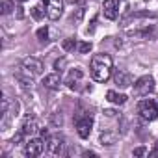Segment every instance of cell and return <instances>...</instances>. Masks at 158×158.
I'll list each match as a JSON object with an SVG mask.
<instances>
[{"label":"cell","instance_id":"cell-1","mask_svg":"<svg viewBox=\"0 0 158 158\" xmlns=\"http://www.w3.org/2000/svg\"><path fill=\"white\" fill-rule=\"evenodd\" d=\"M91 76L95 82H106L108 78L112 76V71H114V61L108 54H95L91 58Z\"/></svg>","mask_w":158,"mask_h":158},{"label":"cell","instance_id":"cell-2","mask_svg":"<svg viewBox=\"0 0 158 158\" xmlns=\"http://www.w3.org/2000/svg\"><path fill=\"white\" fill-rule=\"evenodd\" d=\"M138 114L145 121H154L158 117V102L156 101H151V99L141 101L139 106H138Z\"/></svg>","mask_w":158,"mask_h":158},{"label":"cell","instance_id":"cell-3","mask_svg":"<svg viewBox=\"0 0 158 158\" xmlns=\"http://www.w3.org/2000/svg\"><path fill=\"white\" fill-rule=\"evenodd\" d=\"M45 147H47V141L43 138H32L24 145V154L30 156V158H35V156H39L45 151Z\"/></svg>","mask_w":158,"mask_h":158},{"label":"cell","instance_id":"cell-4","mask_svg":"<svg viewBox=\"0 0 158 158\" xmlns=\"http://www.w3.org/2000/svg\"><path fill=\"white\" fill-rule=\"evenodd\" d=\"M152 89H154V78H152L151 74L139 76L138 80L134 82V91H136L138 95H149Z\"/></svg>","mask_w":158,"mask_h":158},{"label":"cell","instance_id":"cell-5","mask_svg":"<svg viewBox=\"0 0 158 158\" xmlns=\"http://www.w3.org/2000/svg\"><path fill=\"white\" fill-rule=\"evenodd\" d=\"M23 73L28 74L30 78L41 74V73H43V61L37 60V58H26V60L23 61Z\"/></svg>","mask_w":158,"mask_h":158},{"label":"cell","instance_id":"cell-6","mask_svg":"<svg viewBox=\"0 0 158 158\" xmlns=\"http://www.w3.org/2000/svg\"><path fill=\"white\" fill-rule=\"evenodd\" d=\"M47 6V17L50 21H58L63 13V0H43Z\"/></svg>","mask_w":158,"mask_h":158},{"label":"cell","instance_id":"cell-7","mask_svg":"<svg viewBox=\"0 0 158 158\" xmlns=\"http://www.w3.org/2000/svg\"><path fill=\"white\" fill-rule=\"evenodd\" d=\"M91 128H93V117L91 115H84V117H80L76 121V132H78V136H80L82 139L89 138Z\"/></svg>","mask_w":158,"mask_h":158},{"label":"cell","instance_id":"cell-8","mask_svg":"<svg viewBox=\"0 0 158 158\" xmlns=\"http://www.w3.org/2000/svg\"><path fill=\"white\" fill-rule=\"evenodd\" d=\"M102 13L106 19L114 21L117 19L119 15V0H104V4H102Z\"/></svg>","mask_w":158,"mask_h":158},{"label":"cell","instance_id":"cell-9","mask_svg":"<svg viewBox=\"0 0 158 158\" xmlns=\"http://www.w3.org/2000/svg\"><path fill=\"white\" fill-rule=\"evenodd\" d=\"M63 138L61 136H48V139H47V151L50 152V154H61L63 152Z\"/></svg>","mask_w":158,"mask_h":158},{"label":"cell","instance_id":"cell-10","mask_svg":"<svg viewBox=\"0 0 158 158\" xmlns=\"http://www.w3.org/2000/svg\"><path fill=\"white\" fill-rule=\"evenodd\" d=\"M114 80H115V84L119 86V88H128L130 84H132V74L128 73V71H125V69H117L115 73H114Z\"/></svg>","mask_w":158,"mask_h":158},{"label":"cell","instance_id":"cell-11","mask_svg":"<svg viewBox=\"0 0 158 158\" xmlns=\"http://www.w3.org/2000/svg\"><path fill=\"white\" fill-rule=\"evenodd\" d=\"M60 84H61V76H60L58 73L47 74V76L43 78V86H45V88H48V89H58V88H60Z\"/></svg>","mask_w":158,"mask_h":158},{"label":"cell","instance_id":"cell-12","mask_svg":"<svg viewBox=\"0 0 158 158\" xmlns=\"http://www.w3.org/2000/svg\"><path fill=\"white\" fill-rule=\"evenodd\" d=\"M106 99L112 102V104H125L127 102V95H123V93H117V91H114V89H110L108 93H106Z\"/></svg>","mask_w":158,"mask_h":158},{"label":"cell","instance_id":"cell-13","mask_svg":"<svg viewBox=\"0 0 158 158\" xmlns=\"http://www.w3.org/2000/svg\"><path fill=\"white\" fill-rule=\"evenodd\" d=\"M84 76V73L80 71V69H73L71 73H69V76H67V86L71 88V89H74V86H76V82L80 80V78Z\"/></svg>","mask_w":158,"mask_h":158},{"label":"cell","instance_id":"cell-14","mask_svg":"<svg viewBox=\"0 0 158 158\" xmlns=\"http://www.w3.org/2000/svg\"><path fill=\"white\" fill-rule=\"evenodd\" d=\"M35 130H37V123H35V119H34V117H26L24 123H23V132H24L26 136H30V134H34Z\"/></svg>","mask_w":158,"mask_h":158},{"label":"cell","instance_id":"cell-15","mask_svg":"<svg viewBox=\"0 0 158 158\" xmlns=\"http://www.w3.org/2000/svg\"><path fill=\"white\" fill-rule=\"evenodd\" d=\"M45 15H47V6H45V4H39V6L32 8V17H34L35 21L45 19Z\"/></svg>","mask_w":158,"mask_h":158},{"label":"cell","instance_id":"cell-16","mask_svg":"<svg viewBox=\"0 0 158 158\" xmlns=\"http://www.w3.org/2000/svg\"><path fill=\"white\" fill-rule=\"evenodd\" d=\"M115 139H117V132H102V134H101L102 145H114Z\"/></svg>","mask_w":158,"mask_h":158},{"label":"cell","instance_id":"cell-17","mask_svg":"<svg viewBox=\"0 0 158 158\" xmlns=\"http://www.w3.org/2000/svg\"><path fill=\"white\" fill-rule=\"evenodd\" d=\"M76 45H78V43H76L73 37H67V39L61 43V47H63V50H65V52H71V50H74V47H76Z\"/></svg>","mask_w":158,"mask_h":158},{"label":"cell","instance_id":"cell-18","mask_svg":"<svg viewBox=\"0 0 158 158\" xmlns=\"http://www.w3.org/2000/svg\"><path fill=\"white\" fill-rule=\"evenodd\" d=\"M91 47H93V45H91L89 41H80V43L76 45V48H78V52H80V54H88V52L91 50Z\"/></svg>","mask_w":158,"mask_h":158},{"label":"cell","instance_id":"cell-19","mask_svg":"<svg viewBox=\"0 0 158 158\" xmlns=\"http://www.w3.org/2000/svg\"><path fill=\"white\" fill-rule=\"evenodd\" d=\"M13 10H15V6H13L11 0H4V2H2V13L4 15H10Z\"/></svg>","mask_w":158,"mask_h":158},{"label":"cell","instance_id":"cell-20","mask_svg":"<svg viewBox=\"0 0 158 158\" xmlns=\"http://www.w3.org/2000/svg\"><path fill=\"white\" fill-rule=\"evenodd\" d=\"M37 39H39V41H47V39H48V28H47V26L37 30Z\"/></svg>","mask_w":158,"mask_h":158},{"label":"cell","instance_id":"cell-21","mask_svg":"<svg viewBox=\"0 0 158 158\" xmlns=\"http://www.w3.org/2000/svg\"><path fill=\"white\" fill-rule=\"evenodd\" d=\"M8 106H10V101H8V97H4L2 99V115L8 114Z\"/></svg>","mask_w":158,"mask_h":158},{"label":"cell","instance_id":"cell-22","mask_svg":"<svg viewBox=\"0 0 158 158\" xmlns=\"http://www.w3.org/2000/svg\"><path fill=\"white\" fill-rule=\"evenodd\" d=\"M63 65H65V60H63V58H61V60H56L54 69H56V71H61V67H63Z\"/></svg>","mask_w":158,"mask_h":158},{"label":"cell","instance_id":"cell-23","mask_svg":"<svg viewBox=\"0 0 158 158\" xmlns=\"http://www.w3.org/2000/svg\"><path fill=\"white\" fill-rule=\"evenodd\" d=\"M145 154V147H138L134 149V156H143Z\"/></svg>","mask_w":158,"mask_h":158},{"label":"cell","instance_id":"cell-24","mask_svg":"<svg viewBox=\"0 0 158 158\" xmlns=\"http://www.w3.org/2000/svg\"><path fill=\"white\" fill-rule=\"evenodd\" d=\"M84 156H93V158H95V156H97V152H93V151H86V152H84Z\"/></svg>","mask_w":158,"mask_h":158},{"label":"cell","instance_id":"cell-25","mask_svg":"<svg viewBox=\"0 0 158 158\" xmlns=\"http://www.w3.org/2000/svg\"><path fill=\"white\" fill-rule=\"evenodd\" d=\"M154 154H158V143H156V149L152 151V156H154Z\"/></svg>","mask_w":158,"mask_h":158},{"label":"cell","instance_id":"cell-26","mask_svg":"<svg viewBox=\"0 0 158 158\" xmlns=\"http://www.w3.org/2000/svg\"><path fill=\"white\" fill-rule=\"evenodd\" d=\"M17 2H26V0H17Z\"/></svg>","mask_w":158,"mask_h":158}]
</instances>
